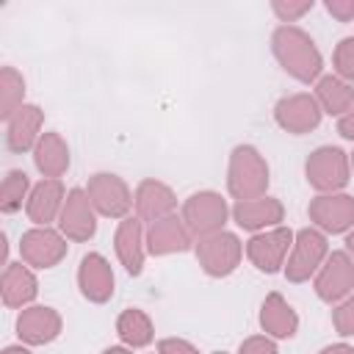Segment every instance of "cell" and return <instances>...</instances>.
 I'll return each mask as SVG.
<instances>
[{
	"label": "cell",
	"mask_w": 354,
	"mask_h": 354,
	"mask_svg": "<svg viewBox=\"0 0 354 354\" xmlns=\"http://www.w3.org/2000/svg\"><path fill=\"white\" fill-rule=\"evenodd\" d=\"M271 53L279 61V66L299 83H318L324 58L318 44L307 30L299 25H279L271 33Z\"/></svg>",
	"instance_id": "1"
},
{
	"label": "cell",
	"mask_w": 354,
	"mask_h": 354,
	"mask_svg": "<svg viewBox=\"0 0 354 354\" xmlns=\"http://www.w3.org/2000/svg\"><path fill=\"white\" fill-rule=\"evenodd\" d=\"M271 183V171L266 158L260 155L257 147L252 144H238L230 152V163H227V191L235 202L243 199H260L266 196Z\"/></svg>",
	"instance_id": "2"
},
{
	"label": "cell",
	"mask_w": 354,
	"mask_h": 354,
	"mask_svg": "<svg viewBox=\"0 0 354 354\" xmlns=\"http://www.w3.org/2000/svg\"><path fill=\"white\" fill-rule=\"evenodd\" d=\"M304 177L318 194H340L351 180V160L340 147H318L304 160Z\"/></svg>",
	"instance_id": "3"
},
{
	"label": "cell",
	"mask_w": 354,
	"mask_h": 354,
	"mask_svg": "<svg viewBox=\"0 0 354 354\" xmlns=\"http://www.w3.org/2000/svg\"><path fill=\"white\" fill-rule=\"evenodd\" d=\"M232 210L227 207V199L216 191H196L183 202L180 218L185 221L191 238H207L213 232H221Z\"/></svg>",
	"instance_id": "4"
},
{
	"label": "cell",
	"mask_w": 354,
	"mask_h": 354,
	"mask_svg": "<svg viewBox=\"0 0 354 354\" xmlns=\"http://www.w3.org/2000/svg\"><path fill=\"white\" fill-rule=\"evenodd\" d=\"M329 257V243L326 235L315 227H304L296 232L293 238V249L285 260V279L288 282H307L313 274H318V268L324 266V260Z\"/></svg>",
	"instance_id": "5"
},
{
	"label": "cell",
	"mask_w": 354,
	"mask_h": 354,
	"mask_svg": "<svg viewBox=\"0 0 354 354\" xmlns=\"http://www.w3.org/2000/svg\"><path fill=\"white\" fill-rule=\"evenodd\" d=\"M194 254L199 260V268L207 274V277H230L238 266H241V257H243V243L235 232H213L207 238H199L196 246H194Z\"/></svg>",
	"instance_id": "6"
},
{
	"label": "cell",
	"mask_w": 354,
	"mask_h": 354,
	"mask_svg": "<svg viewBox=\"0 0 354 354\" xmlns=\"http://www.w3.org/2000/svg\"><path fill=\"white\" fill-rule=\"evenodd\" d=\"M86 194L94 205V210L105 218H127L130 207H133V191L130 185L111 171H97L88 177L86 183Z\"/></svg>",
	"instance_id": "7"
},
{
	"label": "cell",
	"mask_w": 354,
	"mask_h": 354,
	"mask_svg": "<svg viewBox=\"0 0 354 354\" xmlns=\"http://www.w3.org/2000/svg\"><path fill=\"white\" fill-rule=\"evenodd\" d=\"M293 238L296 232L288 227H274L266 232H254L246 241V257L252 260V266L263 274H277L279 268H285L288 252L293 249Z\"/></svg>",
	"instance_id": "8"
},
{
	"label": "cell",
	"mask_w": 354,
	"mask_h": 354,
	"mask_svg": "<svg viewBox=\"0 0 354 354\" xmlns=\"http://www.w3.org/2000/svg\"><path fill=\"white\" fill-rule=\"evenodd\" d=\"M315 296L326 304H337L346 296H351L354 290V260L348 257L346 249L340 252H329V257L324 260V266L315 274Z\"/></svg>",
	"instance_id": "9"
},
{
	"label": "cell",
	"mask_w": 354,
	"mask_h": 354,
	"mask_svg": "<svg viewBox=\"0 0 354 354\" xmlns=\"http://www.w3.org/2000/svg\"><path fill=\"white\" fill-rule=\"evenodd\" d=\"M19 257L33 268H53L66 257V235L53 227H30L19 238Z\"/></svg>",
	"instance_id": "10"
},
{
	"label": "cell",
	"mask_w": 354,
	"mask_h": 354,
	"mask_svg": "<svg viewBox=\"0 0 354 354\" xmlns=\"http://www.w3.org/2000/svg\"><path fill=\"white\" fill-rule=\"evenodd\" d=\"M307 216L324 235H340L354 227V196L351 194H318L307 205Z\"/></svg>",
	"instance_id": "11"
},
{
	"label": "cell",
	"mask_w": 354,
	"mask_h": 354,
	"mask_svg": "<svg viewBox=\"0 0 354 354\" xmlns=\"http://www.w3.org/2000/svg\"><path fill=\"white\" fill-rule=\"evenodd\" d=\"M58 230L66 235V241L86 243L97 232V210L86 194V188H72L66 194V202L58 216Z\"/></svg>",
	"instance_id": "12"
},
{
	"label": "cell",
	"mask_w": 354,
	"mask_h": 354,
	"mask_svg": "<svg viewBox=\"0 0 354 354\" xmlns=\"http://www.w3.org/2000/svg\"><path fill=\"white\" fill-rule=\"evenodd\" d=\"M321 105L315 102L313 94L299 91V94H288L274 105V122L290 133V136H304L310 130H315L321 124Z\"/></svg>",
	"instance_id": "13"
},
{
	"label": "cell",
	"mask_w": 354,
	"mask_h": 354,
	"mask_svg": "<svg viewBox=\"0 0 354 354\" xmlns=\"http://www.w3.org/2000/svg\"><path fill=\"white\" fill-rule=\"evenodd\" d=\"M61 315L55 307L47 304H30L22 307V313L17 315V335L22 343L28 346H47L61 335Z\"/></svg>",
	"instance_id": "14"
},
{
	"label": "cell",
	"mask_w": 354,
	"mask_h": 354,
	"mask_svg": "<svg viewBox=\"0 0 354 354\" xmlns=\"http://www.w3.org/2000/svg\"><path fill=\"white\" fill-rule=\"evenodd\" d=\"M77 288H80V296L91 304H105L113 296V268L100 252H88L80 257Z\"/></svg>",
	"instance_id": "15"
},
{
	"label": "cell",
	"mask_w": 354,
	"mask_h": 354,
	"mask_svg": "<svg viewBox=\"0 0 354 354\" xmlns=\"http://www.w3.org/2000/svg\"><path fill=\"white\" fill-rule=\"evenodd\" d=\"M41 124H44V111L33 102H25L8 122H6V147L8 152H33L39 138H41Z\"/></svg>",
	"instance_id": "16"
},
{
	"label": "cell",
	"mask_w": 354,
	"mask_h": 354,
	"mask_svg": "<svg viewBox=\"0 0 354 354\" xmlns=\"http://www.w3.org/2000/svg\"><path fill=\"white\" fill-rule=\"evenodd\" d=\"M285 218V207L277 196H260V199H243L232 205V221L246 232H266L268 227H279Z\"/></svg>",
	"instance_id": "17"
},
{
	"label": "cell",
	"mask_w": 354,
	"mask_h": 354,
	"mask_svg": "<svg viewBox=\"0 0 354 354\" xmlns=\"http://www.w3.org/2000/svg\"><path fill=\"white\" fill-rule=\"evenodd\" d=\"M144 243H147L144 221L138 216L122 218L116 232H113V249H116V257L130 277H138L144 271V249H147Z\"/></svg>",
	"instance_id": "18"
},
{
	"label": "cell",
	"mask_w": 354,
	"mask_h": 354,
	"mask_svg": "<svg viewBox=\"0 0 354 354\" xmlns=\"http://www.w3.org/2000/svg\"><path fill=\"white\" fill-rule=\"evenodd\" d=\"M133 205H136V213H138L141 221L155 224V221H160V218L174 213L177 196L166 183H160L155 177H147V180L138 183V188L133 194Z\"/></svg>",
	"instance_id": "19"
},
{
	"label": "cell",
	"mask_w": 354,
	"mask_h": 354,
	"mask_svg": "<svg viewBox=\"0 0 354 354\" xmlns=\"http://www.w3.org/2000/svg\"><path fill=\"white\" fill-rule=\"evenodd\" d=\"M64 183L61 180H39L30 188V196L25 202V213L36 227H50V221H55L61 216V207L66 202Z\"/></svg>",
	"instance_id": "20"
},
{
	"label": "cell",
	"mask_w": 354,
	"mask_h": 354,
	"mask_svg": "<svg viewBox=\"0 0 354 354\" xmlns=\"http://www.w3.org/2000/svg\"><path fill=\"white\" fill-rule=\"evenodd\" d=\"M188 249H191V232L177 213L149 224V230H147V252L149 254L163 257V254H177V252H188Z\"/></svg>",
	"instance_id": "21"
},
{
	"label": "cell",
	"mask_w": 354,
	"mask_h": 354,
	"mask_svg": "<svg viewBox=\"0 0 354 354\" xmlns=\"http://www.w3.org/2000/svg\"><path fill=\"white\" fill-rule=\"evenodd\" d=\"M260 326L274 340H290L299 332V315L282 293L271 290L260 304Z\"/></svg>",
	"instance_id": "22"
},
{
	"label": "cell",
	"mask_w": 354,
	"mask_h": 354,
	"mask_svg": "<svg viewBox=\"0 0 354 354\" xmlns=\"http://www.w3.org/2000/svg\"><path fill=\"white\" fill-rule=\"evenodd\" d=\"M0 296L3 304L17 310V307H30V301L39 296V282L33 271L25 263H6L3 282H0Z\"/></svg>",
	"instance_id": "23"
},
{
	"label": "cell",
	"mask_w": 354,
	"mask_h": 354,
	"mask_svg": "<svg viewBox=\"0 0 354 354\" xmlns=\"http://www.w3.org/2000/svg\"><path fill=\"white\" fill-rule=\"evenodd\" d=\"M33 163L44 180H58L69 169V147L61 138V133H55V130L41 133V138L33 149Z\"/></svg>",
	"instance_id": "24"
},
{
	"label": "cell",
	"mask_w": 354,
	"mask_h": 354,
	"mask_svg": "<svg viewBox=\"0 0 354 354\" xmlns=\"http://www.w3.org/2000/svg\"><path fill=\"white\" fill-rule=\"evenodd\" d=\"M313 97H315V102L321 105L324 113L340 119L354 105V86L340 80L337 75H321L318 83H315V94Z\"/></svg>",
	"instance_id": "25"
},
{
	"label": "cell",
	"mask_w": 354,
	"mask_h": 354,
	"mask_svg": "<svg viewBox=\"0 0 354 354\" xmlns=\"http://www.w3.org/2000/svg\"><path fill=\"white\" fill-rule=\"evenodd\" d=\"M116 335L119 340L127 346V348H144L152 343L155 337V326H152V318L138 310V307H127L119 313L116 318Z\"/></svg>",
	"instance_id": "26"
},
{
	"label": "cell",
	"mask_w": 354,
	"mask_h": 354,
	"mask_svg": "<svg viewBox=\"0 0 354 354\" xmlns=\"http://www.w3.org/2000/svg\"><path fill=\"white\" fill-rule=\"evenodd\" d=\"M25 77L14 66H3L0 72V116L8 122L25 102Z\"/></svg>",
	"instance_id": "27"
},
{
	"label": "cell",
	"mask_w": 354,
	"mask_h": 354,
	"mask_svg": "<svg viewBox=\"0 0 354 354\" xmlns=\"http://www.w3.org/2000/svg\"><path fill=\"white\" fill-rule=\"evenodd\" d=\"M30 196V180L22 169H11L6 171L3 177V185H0V210L3 213H17L22 207V202H28Z\"/></svg>",
	"instance_id": "28"
},
{
	"label": "cell",
	"mask_w": 354,
	"mask_h": 354,
	"mask_svg": "<svg viewBox=\"0 0 354 354\" xmlns=\"http://www.w3.org/2000/svg\"><path fill=\"white\" fill-rule=\"evenodd\" d=\"M332 64H335V75L346 83H354V36H346L337 41L335 53H332Z\"/></svg>",
	"instance_id": "29"
},
{
	"label": "cell",
	"mask_w": 354,
	"mask_h": 354,
	"mask_svg": "<svg viewBox=\"0 0 354 354\" xmlns=\"http://www.w3.org/2000/svg\"><path fill=\"white\" fill-rule=\"evenodd\" d=\"M313 0H274L271 3V11L279 17V22L285 25H293L296 19H301L307 11H313Z\"/></svg>",
	"instance_id": "30"
},
{
	"label": "cell",
	"mask_w": 354,
	"mask_h": 354,
	"mask_svg": "<svg viewBox=\"0 0 354 354\" xmlns=\"http://www.w3.org/2000/svg\"><path fill=\"white\" fill-rule=\"evenodd\" d=\"M332 324H335V329H337L340 337H351L354 335V293L335 304Z\"/></svg>",
	"instance_id": "31"
},
{
	"label": "cell",
	"mask_w": 354,
	"mask_h": 354,
	"mask_svg": "<svg viewBox=\"0 0 354 354\" xmlns=\"http://www.w3.org/2000/svg\"><path fill=\"white\" fill-rule=\"evenodd\" d=\"M238 354H279L274 337L268 335H252L238 346Z\"/></svg>",
	"instance_id": "32"
},
{
	"label": "cell",
	"mask_w": 354,
	"mask_h": 354,
	"mask_svg": "<svg viewBox=\"0 0 354 354\" xmlns=\"http://www.w3.org/2000/svg\"><path fill=\"white\" fill-rule=\"evenodd\" d=\"M158 354H199V348L183 337H163L158 343Z\"/></svg>",
	"instance_id": "33"
},
{
	"label": "cell",
	"mask_w": 354,
	"mask_h": 354,
	"mask_svg": "<svg viewBox=\"0 0 354 354\" xmlns=\"http://www.w3.org/2000/svg\"><path fill=\"white\" fill-rule=\"evenodd\" d=\"M324 6L337 22H351L354 19V0H326Z\"/></svg>",
	"instance_id": "34"
},
{
	"label": "cell",
	"mask_w": 354,
	"mask_h": 354,
	"mask_svg": "<svg viewBox=\"0 0 354 354\" xmlns=\"http://www.w3.org/2000/svg\"><path fill=\"white\" fill-rule=\"evenodd\" d=\"M337 133H340L346 141H354V105H351L348 113H343V116L337 119Z\"/></svg>",
	"instance_id": "35"
},
{
	"label": "cell",
	"mask_w": 354,
	"mask_h": 354,
	"mask_svg": "<svg viewBox=\"0 0 354 354\" xmlns=\"http://www.w3.org/2000/svg\"><path fill=\"white\" fill-rule=\"evenodd\" d=\"M318 354H354V346H348V343H332V346H324Z\"/></svg>",
	"instance_id": "36"
},
{
	"label": "cell",
	"mask_w": 354,
	"mask_h": 354,
	"mask_svg": "<svg viewBox=\"0 0 354 354\" xmlns=\"http://www.w3.org/2000/svg\"><path fill=\"white\" fill-rule=\"evenodd\" d=\"M346 252H348V257L354 260V227H351L348 235H346Z\"/></svg>",
	"instance_id": "37"
},
{
	"label": "cell",
	"mask_w": 354,
	"mask_h": 354,
	"mask_svg": "<svg viewBox=\"0 0 354 354\" xmlns=\"http://www.w3.org/2000/svg\"><path fill=\"white\" fill-rule=\"evenodd\" d=\"M102 354H133V348H127V346H108Z\"/></svg>",
	"instance_id": "38"
},
{
	"label": "cell",
	"mask_w": 354,
	"mask_h": 354,
	"mask_svg": "<svg viewBox=\"0 0 354 354\" xmlns=\"http://www.w3.org/2000/svg\"><path fill=\"white\" fill-rule=\"evenodd\" d=\"M3 354H30L25 346H8V348H3Z\"/></svg>",
	"instance_id": "39"
},
{
	"label": "cell",
	"mask_w": 354,
	"mask_h": 354,
	"mask_svg": "<svg viewBox=\"0 0 354 354\" xmlns=\"http://www.w3.org/2000/svg\"><path fill=\"white\" fill-rule=\"evenodd\" d=\"M348 160H351V171H354V152H351V158H348Z\"/></svg>",
	"instance_id": "40"
},
{
	"label": "cell",
	"mask_w": 354,
	"mask_h": 354,
	"mask_svg": "<svg viewBox=\"0 0 354 354\" xmlns=\"http://www.w3.org/2000/svg\"><path fill=\"white\" fill-rule=\"evenodd\" d=\"M213 354H227V351H213Z\"/></svg>",
	"instance_id": "41"
}]
</instances>
